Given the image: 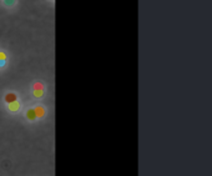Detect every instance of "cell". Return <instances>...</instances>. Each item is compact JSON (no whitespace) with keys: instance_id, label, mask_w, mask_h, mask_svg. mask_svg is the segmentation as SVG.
Listing matches in <instances>:
<instances>
[{"instance_id":"3","label":"cell","mask_w":212,"mask_h":176,"mask_svg":"<svg viewBox=\"0 0 212 176\" xmlns=\"http://www.w3.org/2000/svg\"><path fill=\"white\" fill-rule=\"evenodd\" d=\"M26 117L30 121H34L36 119V114H35V110L34 109H29L27 110V113H26Z\"/></svg>"},{"instance_id":"6","label":"cell","mask_w":212,"mask_h":176,"mask_svg":"<svg viewBox=\"0 0 212 176\" xmlns=\"http://www.w3.org/2000/svg\"><path fill=\"white\" fill-rule=\"evenodd\" d=\"M0 60H6V55L3 53V51H0Z\"/></svg>"},{"instance_id":"7","label":"cell","mask_w":212,"mask_h":176,"mask_svg":"<svg viewBox=\"0 0 212 176\" xmlns=\"http://www.w3.org/2000/svg\"><path fill=\"white\" fill-rule=\"evenodd\" d=\"M13 4H14V0H5V5L10 6V5H13Z\"/></svg>"},{"instance_id":"2","label":"cell","mask_w":212,"mask_h":176,"mask_svg":"<svg viewBox=\"0 0 212 176\" xmlns=\"http://www.w3.org/2000/svg\"><path fill=\"white\" fill-rule=\"evenodd\" d=\"M5 101L8 102V104H11V102L16 101V95H15V94H13V92L6 94V96H5Z\"/></svg>"},{"instance_id":"1","label":"cell","mask_w":212,"mask_h":176,"mask_svg":"<svg viewBox=\"0 0 212 176\" xmlns=\"http://www.w3.org/2000/svg\"><path fill=\"white\" fill-rule=\"evenodd\" d=\"M42 94H44V91H42V85H41L40 83H36V84L34 85V96L41 98Z\"/></svg>"},{"instance_id":"8","label":"cell","mask_w":212,"mask_h":176,"mask_svg":"<svg viewBox=\"0 0 212 176\" xmlns=\"http://www.w3.org/2000/svg\"><path fill=\"white\" fill-rule=\"evenodd\" d=\"M5 65V60H0V66H4Z\"/></svg>"},{"instance_id":"4","label":"cell","mask_w":212,"mask_h":176,"mask_svg":"<svg viewBox=\"0 0 212 176\" xmlns=\"http://www.w3.org/2000/svg\"><path fill=\"white\" fill-rule=\"evenodd\" d=\"M35 114H36V117H42L44 115H45V109H44L42 106H38V107H35Z\"/></svg>"},{"instance_id":"5","label":"cell","mask_w":212,"mask_h":176,"mask_svg":"<svg viewBox=\"0 0 212 176\" xmlns=\"http://www.w3.org/2000/svg\"><path fill=\"white\" fill-rule=\"evenodd\" d=\"M9 109H10V111L15 113V111H18V110L20 109V104L18 101H14V102H11V104H9Z\"/></svg>"}]
</instances>
